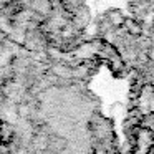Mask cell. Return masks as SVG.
Instances as JSON below:
<instances>
[{
    "label": "cell",
    "instance_id": "obj_1",
    "mask_svg": "<svg viewBox=\"0 0 154 154\" xmlns=\"http://www.w3.org/2000/svg\"><path fill=\"white\" fill-rule=\"evenodd\" d=\"M154 146V134L146 128L134 129V147L131 154H149Z\"/></svg>",
    "mask_w": 154,
    "mask_h": 154
},
{
    "label": "cell",
    "instance_id": "obj_2",
    "mask_svg": "<svg viewBox=\"0 0 154 154\" xmlns=\"http://www.w3.org/2000/svg\"><path fill=\"white\" fill-rule=\"evenodd\" d=\"M106 17H108V22L111 23V27H114V28L124 27V20H126V17H124V14L119 10V8H111V10H108Z\"/></svg>",
    "mask_w": 154,
    "mask_h": 154
},
{
    "label": "cell",
    "instance_id": "obj_3",
    "mask_svg": "<svg viewBox=\"0 0 154 154\" xmlns=\"http://www.w3.org/2000/svg\"><path fill=\"white\" fill-rule=\"evenodd\" d=\"M124 27H126L128 33L133 35V37H141V35H143V27H141V23L137 20H134V18H126V20H124Z\"/></svg>",
    "mask_w": 154,
    "mask_h": 154
},
{
    "label": "cell",
    "instance_id": "obj_4",
    "mask_svg": "<svg viewBox=\"0 0 154 154\" xmlns=\"http://www.w3.org/2000/svg\"><path fill=\"white\" fill-rule=\"evenodd\" d=\"M17 113L20 118H27L28 114H30V106H28L27 103H20L17 106Z\"/></svg>",
    "mask_w": 154,
    "mask_h": 154
},
{
    "label": "cell",
    "instance_id": "obj_5",
    "mask_svg": "<svg viewBox=\"0 0 154 154\" xmlns=\"http://www.w3.org/2000/svg\"><path fill=\"white\" fill-rule=\"evenodd\" d=\"M147 57H149V60H154V48H151V50H149Z\"/></svg>",
    "mask_w": 154,
    "mask_h": 154
},
{
    "label": "cell",
    "instance_id": "obj_6",
    "mask_svg": "<svg viewBox=\"0 0 154 154\" xmlns=\"http://www.w3.org/2000/svg\"><path fill=\"white\" fill-rule=\"evenodd\" d=\"M2 101H4V96H2V93H0V104H2Z\"/></svg>",
    "mask_w": 154,
    "mask_h": 154
},
{
    "label": "cell",
    "instance_id": "obj_7",
    "mask_svg": "<svg viewBox=\"0 0 154 154\" xmlns=\"http://www.w3.org/2000/svg\"><path fill=\"white\" fill-rule=\"evenodd\" d=\"M133 2H141V0H133Z\"/></svg>",
    "mask_w": 154,
    "mask_h": 154
},
{
    "label": "cell",
    "instance_id": "obj_8",
    "mask_svg": "<svg viewBox=\"0 0 154 154\" xmlns=\"http://www.w3.org/2000/svg\"><path fill=\"white\" fill-rule=\"evenodd\" d=\"M152 27H154V22H152Z\"/></svg>",
    "mask_w": 154,
    "mask_h": 154
},
{
    "label": "cell",
    "instance_id": "obj_9",
    "mask_svg": "<svg viewBox=\"0 0 154 154\" xmlns=\"http://www.w3.org/2000/svg\"><path fill=\"white\" fill-rule=\"evenodd\" d=\"M0 141H2V139H0Z\"/></svg>",
    "mask_w": 154,
    "mask_h": 154
}]
</instances>
